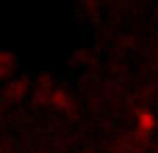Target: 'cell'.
I'll return each instance as SVG.
<instances>
[{
	"label": "cell",
	"instance_id": "obj_1",
	"mask_svg": "<svg viewBox=\"0 0 158 153\" xmlns=\"http://www.w3.org/2000/svg\"><path fill=\"white\" fill-rule=\"evenodd\" d=\"M154 124V118L151 113H143L140 116V127L143 129H150Z\"/></svg>",
	"mask_w": 158,
	"mask_h": 153
}]
</instances>
